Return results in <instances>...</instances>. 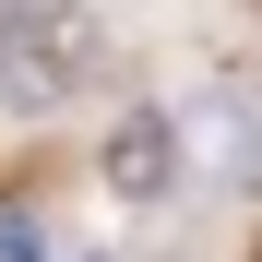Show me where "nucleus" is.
<instances>
[{"mask_svg":"<svg viewBox=\"0 0 262 262\" xmlns=\"http://www.w3.org/2000/svg\"><path fill=\"white\" fill-rule=\"evenodd\" d=\"M96 83V12L83 0H0V107L48 119Z\"/></svg>","mask_w":262,"mask_h":262,"instance_id":"nucleus-1","label":"nucleus"},{"mask_svg":"<svg viewBox=\"0 0 262 262\" xmlns=\"http://www.w3.org/2000/svg\"><path fill=\"white\" fill-rule=\"evenodd\" d=\"M96 179L119 191V203H167L191 179V119H167V107H131L107 143H96Z\"/></svg>","mask_w":262,"mask_h":262,"instance_id":"nucleus-2","label":"nucleus"},{"mask_svg":"<svg viewBox=\"0 0 262 262\" xmlns=\"http://www.w3.org/2000/svg\"><path fill=\"white\" fill-rule=\"evenodd\" d=\"M72 262H107V250H72Z\"/></svg>","mask_w":262,"mask_h":262,"instance_id":"nucleus-3","label":"nucleus"}]
</instances>
